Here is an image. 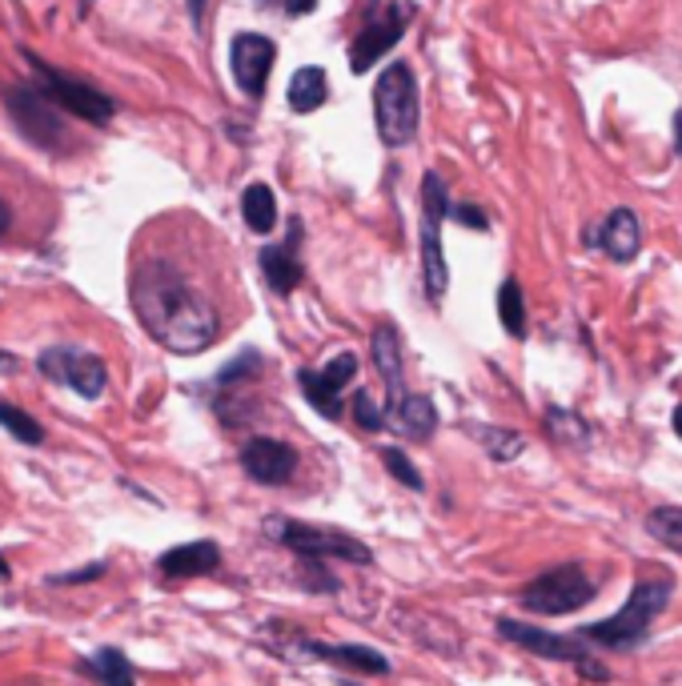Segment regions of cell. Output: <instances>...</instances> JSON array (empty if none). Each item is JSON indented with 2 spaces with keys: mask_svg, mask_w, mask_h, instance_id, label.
I'll return each instance as SVG.
<instances>
[{
  "mask_svg": "<svg viewBox=\"0 0 682 686\" xmlns=\"http://www.w3.org/2000/svg\"><path fill=\"white\" fill-rule=\"evenodd\" d=\"M129 301L145 333L169 354L193 357L217 342L221 318L213 301L169 261H145L132 269Z\"/></svg>",
  "mask_w": 682,
  "mask_h": 686,
  "instance_id": "obj_1",
  "label": "cell"
},
{
  "mask_svg": "<svg viewBox=\"0 0 682 686\" xmlns=\"http://www.w3.org/2000/svg\"><path fill=\"white\" fill-rule=\"evenodd\" d=\"M265 538L281 543L286 550H294L298 558L309 562H358V566H374V550L353 538V534L338 530V526H313V522H298V518H281V514H269L262 522Z\"/></svg>",
  "mask_w": 682,
  "mask_h": 686,
  "instance_id": "obj_2",
  "label": "cell"
},
{
  "mask_svg": "<svg viewBox=\"0 0 682 686\" xmlns=\"http://www.w3.org/2000/svg\"><path fill=\"white\" fill-rule=\"evenodd\" d=\"M374 121L377 137L385 149H402L418 137L422 105H418V81L406 61H390L374 85Z\"/></svg>",
  "mask_w": 682,
  "mask_h": 686,
  "instance_id": "obj_3",
  "label": "cell"
},
{
  "mask_svg": "<svg viewBox=\"0 0 682 686\" xmlns=\"http://www.w3.org/2000/svg\"><path fill=\"white\" fill-rule=\"evenodd\" d=\"M674 582L671 578H650V582H639L630 590L627 607L610 614V619L595 622V626H583V639L598 642V646H610V651H627V646H639L647 639L650 622L659 619L667 602H671Z\"/></svg>",
  "mask_w": 682,
  "mask_h": 686,
  "instance_id": "obj_4",
  "label": "cell"
},
{
  "mask_svg": "<svg viewBox=\"0 0 682 686\" xmlns=\"http://www.w3.org/2000/svg\"><path fill=\"white\" fill-rule=\"evenodd\" d=\"M21 56L29 61V68H33L36 89L53 100L61 112L77 117V121H85V125H109L113 117H117V100H113L109 93L93 89L88 81L68 77V73L53 68L49 61H44V56H36L33 49H21Z\"/></svg>",
  "mask_w": 682,
  "mask_h": 686,
  "instance_id": "obj_5",
  "label": "cell"
},
{
  "mask_svg": "<svg viewBox=\"0 0 682 686\" xmlns=\"http://www.w3.org/2000/svg\"><path fill=\"white\" fill-rule=\"evenodd\" d=\"M450 213V193H446V181L438 173H426L422 178V286H426V298L438 306L450 289V269H446V254H441V222Z\"/></svg>",
  "mask_w": 682,
  "mask_h": 686,
  "instance_id": "obj_6",
  "label": "cell"
},
{
  "mask_svg": "<svg viewBox=\"0 0 682 686\" xmlns=\"http://www.w3.org/2000/svg\"><path fill=\"white\" fill-rule=\"evenodd\" d=\"M4 109H9L17 133H21L29 144H36V149H44V153H65L68 149L65 112L56 109L41 89L12 85V89L4 93Z\"/></svg>",
  "mask_w": 682,
  "mask_h": 686,
  "instance_id": "obj_7",
  "label": "cell"
},
{
  "mask_svg": "<svg viewBox=\"0 0 682 686\" xmlns=\"http://www.w3.org/2000/svg\"><path fill=\"white\" fill-rule=\"evenodd\" d=\"M590 598H595V582L586 578L578 562L554 566V570H546V575L522 587V607L534 610V614H574Z\"/></svg>",
  "mask_w": 682,
  "mask_h": 686,
  "instance_id": "obj_8",
  "label": "cell"
},
{
  "mask_svg": "<svg viewBox=\"0 0 682 686\" xmlns=\"http://www.w3.org/2000/svg\"><path fill=\"white\" fill-rule=\"evenodd\" d=\"M498 634L507 642H514V646H522V651L539 654V658L578 666V671H583L586 678H595V683H606V678H610V671H606L603 663H595L574 639H562V634H551V631H542V626H530V622H514V619H498Z\"/></svg>",
  "mask_w": 682,
  "mask_h": 686,
  "instance_id": "obj_9",
  "label": "cell"
},
{
  "mask_svg": "<svg viewBox=\"0 0 682 686\" xmlns=\"http://www.w3.org/2000/svg\"><path fill=\"white\" fill-rule=\"evenodd\" d=\"M36 369H41L49 382L56 386L77 389L81 398L97 401L109 386V374H105V362L88 350H77V345H49L41 357H36Z\"/></svg>",
  "mask_w": 682,
  "mask_h": 686,
  "instance_id": "obj_10",
  "label": "cell"
},
{
  "mask_svg": "<svg viewBox=\"0 0 682 686\" xmlns=\"http://www.w3.org/2000/svg\"><path fill=\"white\" fill-rule=\"evenodd\" d=\"M414 21V4H394V9L385 12V17H377V21H370L362 29V33L353 36L350 45V73L353 77H362V73H370V68L382 61L390 49L406 36V24Z\"/></svg>",
  "mask_w": 682,
  "mask_h": 686,
  "instance_id": "obj_11",
  "label": "cell"
},
{
  "mask_svg": "<svg viewBox=\"0 0 682 686\" xmlns=\"http://www.w3.org/2000/svg\"><path fill=\"white\" fill-rule=\"evenodd\" d=\"M277 65V45L262 33H237L230 45V68L237 89L249 100L265 97V85H269V73Z\"/></svg>",
  "mask_w": 682,
  "mask_h": 686,
  "instance_id": "obj_12",
  "label": "cell"
},
{
  "mask_svg": "<svg viewBox=\"0 0 682 686\" xmlns=\"http://www.w3.org/2000/svg\"><path fill=\"white\" fill-rule=\"evenodd\" d=\"M353 377H358V354H338L321 369H301L298 386L321 418L338 421L341 418V389L350 386Z\"/></svg>",
  "mask_w": 682,
  "mask_h": 686,
  "instance_id": "obj_13",
  "label": "cell"
},
{
  "mask_svg": "<svg viewBox=\"0 0 682 686\" xmlns=\"http://www.w3.org/2000/svg\"><path fill=\"white\" fill-rule=\"evenodd\" d=\"M237 462L257 486H286L289 478L298 474V450L281 442V438H265V433H257L242 446Z\"/></svg>",
  "mask_w": 682,
  "mask_h": 686,
  "instance_id": "obj_14",
  "label": "cell"
},
{
  "mask_svg": "<svg viewBox=\"0 0 682 686\" xmlns=\"http://www.w3.org/2000/svg\"><path fill=\"white\" fill-rule=\"evenodd\" d=\"M298 242H301V225L294 222L289 225L286 245H262V254H257L265 286L274 289L277 298H289V293L306 281V269H301V257H298Z\"/></svg>",
  "mask_w": 682,
  "mask_h": 686,
  "instance_id": "obj_15",
  "label": "cell"
},
{
  "mask_svg": "<svg viewBox=\"0 0 682 686\" xmlns=\"http://www.w3.org/2000/svg\"><path fill=\"white\" fill-rule=\"evenodd\" d=\"M370 357H374L377 374H382L385 389H390V401H385V418L402 406V398H406V366H402V342H397V330L394 325H377L374 333H370Z\"/></svg>",
  "mask_w": 682,
  "mask_h": 686,
  "instance_id": "obj_16",
  "label": "cell"
},
{
  "mask_svg": "<svg viewBox=\"0 0 682 686\" xmlns=\"http://www.w3.org/2000/svg\"><path fill=\"white\" fill-rule=\"evenodd\" d=\"M221 566V546L201 538V543H181L157 558V575L169 582H185V578H205Z\"/></svg>",
  "mask_w": 682,
  "mask_h": 686,
  "instance_id": "obj_17",
  "label": "cell"
},
{
  "mask_svg": "<svg viewBox=\"0 0 682 686\" xmlns=\"http://www.w3.org/2000/svg\"><path fill=\"white\" fill-rule=\"evenodd\" d=\"M298 651L309 658H321V663H338L350 666L358 675H390V658L377 654L374 646H358V642H313V639H298Z\"/></svg>",
  "mask_w": 682,
  "mask_h": 686,
  "instance_id": "obj_18",
  "label": "cell"
},
{
  "mask_svg": "<svg viewBox=\"0 0 682 686\" xmlns=\"http://www.w3.org/2000/svg\"><path fill=\"white\" fill-rule=\"evenodd\" d=\"M590 242L603 245V254H610L615 261H635L642 249V225L630 210H615L590 233Z\"/></svg>",
  "mask_w": 682,
  "mask_h": 686,
  "instance_id": "obj_19",
  "label": "cell"
},
{
  "mask_svg": "<svg viewBox=\"0 0 682 686\" xmlns=\"http://www.w3.org/2000/svg\"><path fill=\"white\" fill-rule=\"evenodd\" d=\"M385 421H394L397 433H406L414 442H426V438H434V430H438V406H434L426 394H406L402 406Z\"/></svg>",
  "mask_w": 682,
  "mask_h": 686,
  "instance_id": "obj_20",
  "label": "cell"
},
{
  "mask_svg": "<svg viewBox=\"0 0 682 686\" xmlns=\"http://www.w3.org/2000/svg\"><path fill=\"white\" fill-rule=\"evenodd\" d=\"M326 100H330V77H326V68L306 65L289 77V109L294 112H301V117H306V112H318Z\"/></svg>",
  "mask_w": 682,
  "mask_h": 686,
  "instance_id": "obj_21",
  "label": "cell"
},
{
  "mask_svg": "<svg viewBox=\"0 0 682 686\" xmlns=\"http://www.w3.org/2000/svg\"><path fill=\"white\" fill-rule=\"evenodd\" d=\"M77 671L88 678H97V686H137L132 663L117 651V646H100V651H93V658H81Z\"/></svg>",
  "mask_w": 682,
  "mask_h": 686,
  "instance_id": "obj_22",
  "label": "cell"
},
{
  "mask_svg": "<svg viewBox=\"0 0 682 686\" xmlns=\"http://www.w3.org/2000/svg\"><path fill=\"white\" fill-rule=\"evenodd\" d=\"M242 217L245 225L254 233H274L277 225V197H274V189L265 185V181H254V185L245 189L242 193Z\"/></svg>",
  "mask_w": 682,
  "mask_h": 686,
  "instance_id": "obj_23",
  "label": "cell"
},
{
  "mask_svg": "<svg viewBox=\"0 0 682 686\" xmlns=\"http://www.w3.org/2000/svg\"><path fill=\"white\" fill-rule=\"evenodd\" d=\"M470 433L486 446V454L494 458L498 465L514 462V458L526 450V438L518 430H507V426H470Z\"/></svg>",
  "mask_w": 682,
  "mask_h": 686,
  "instance_id": "obj_24",
  "label": "cell"
},
{
  "mask_svg": "<svg viewBox=\"0 0 682 686\" xmlns=\"http://www.w3.org/2000/svg\"><path fill=\"white\" fill-rule=\"evenodd\" d=\"M498 318H502V330L510 337H526V301H522V286H518V277H507L502 289H498Z\"/></svg>",
  "mask_w": 682,
  "mask_h": 686,
  "instance_id": "obj_25",
  "label": "cell"
},
{
  "mask_svg": "<svg viewBox=\"0 0 682 686\" xmlns=\"http://www.w3.org/2000/svg\"><path fill=\"white\" fill-rule=\"evenodd\" d=\"M647 530L654 543L682 554V506H659L647 514Z\"/></svg>",
  "mask_w": 682,
  "mask_h": 686,
  "instance_id": "obj_26",
  "label": "cell"
},
{
  "mask_svg": "<svg viewBox=\"0 0 682 686\" xmlns=\"http://www.w3.org/2000/svg\"><path fill=\"white\" fill-rule=\"evenodd\" d=\"M0 426L17 438V442H24V446H41L44 442V426L41 421L33 418V414H24V410H17V406H9V401H0Z\"/></svg>",
  "mask_w": 682,
  "mask_h": 686,
  "instance_id": "obj_27",
  "label": "cell"
},
{
  "mask_svg": "<svg viewBox=\"0 0 682 686\" xmlns=\"http://www.w3.org/2000/svg\"><path fill=\"white\" fill-rule=\"evenodd\" d=\"M382 462H385V470H390V478H397V482H402L406 490H426V482H422V474H418V465L409 462L406 450L390 446V450H382Z\"/></svg>",
  "mask_w": 682,
  "mask_h": 686,
  "instance_id": "obj_28",
  "label": "cell"
},
{
  "mask_svg": "<svg viewBox=\"0 0 682 686\" xmlns=\"http://www.w3.org/2000/svg\"><path fill=\"white\" fill-rule=\"evenodd\" d=\"M262 354H257V350H242V354L233 357L230 366L221 369L217 374V386H237V382H249V377H257L262 374Z\"/></svg>",
  "mask_w": 682,
  "mask_h": 686,
  "instance_id": "obj_29",
  "label": "cell"
},
{
  "mask_svg": "<svg viewBox=\"0 0 682 686\" xmlns=\"http://www.w3.org/2000/svg\"><path fill=\"white\" fill-rule=\"evenodd\" d=\"M353 418H358V426H362L365 433L385 430V410L374 401V394H365V389L353 394Z\"/></svg>",
  "mask_w": 682,
  "mask_h": 686,
  "instance_id": "obj_30",
  "label": "cell"
},
{
  "mask_svg": "<svg viewBox=\"0 0 682 686\" xmlns=\"http://www.w3.org/2000/svg\"><path fill=\"white\" fill-rule=\"evenodd\" d=\"M105 570H109L105 562H88V566H81V570H65V575H53V578H49V587H88V582L105 578Z\"/></svg>",
  "mask_w": 682,
  "mask_h": 686,
  "instance_id": "obj_31",
  "label": "cell"
},
{
  "mask_svg": "<svg viewBox=\"0 0 682 686\" xmlns=\"http://www.w3.org/2000/svg\"><path fill=\"white\" fill-rule=\"evenodd\" d=\"M446 217H454L458 225H466V229H490V217H486L478 205H470V201H462V205H450V213Z\"/></svg>",
  "mask_w": 682,
  "mask_h": 686,
  "instance_id": "obj_32",
  "label": "cell"
},
{
  "mask_svg": "<svg viewBox=\"0 0 682 686\" xmlns=\"http://www.w3.org/2000/svg\"><path fill=\"white\" fill-rule=\"evenodd\" d=\"M318 9V0H286V12L289 17H306V12Z\"/></svg>",
  "mask_w": 682,
  "mask_h": 686,
  "instance_id": "obj_33",
  "label": "cell"
},
{
  "mask_svg": "<svg viewBox=\"0 0 682 686\" xmlns=\"http://www.w3.org/2000/svg\"><path fill=\"white\" fill-rule=\"evenodd\" d=\"M205 4L210 0H189V21H193V29H201V21H205Z\"/></svg>",
  "mask_w": 682,
  "mask_h": 686,
  "instance_id": "obj_34",
  "label": "cell"
},
{
  "mask_svg": "<svg viewBox=\"0 0 682 686\" xmlns=\"http://www.w3.org/2000/svg\"><path fill=\"white\" fill-rule=\"evenodd\" d=\"M12 229V210H9V201L0 197V237Z\"/></svg>",
  "mask_w": 682,
  "mask_h": 686,
  "instance_id": "obj_35",
  "label": "cell"
},
{
  "mask_svg": "<svg viewBox=\"0 0 682 686\" xmlns=\"http://www.w3.org/2000/svg\"><path fill=\"white\" fill-rule=\"evenodd\" d=\"M674 153L682 157V105H679V112H674Z\"/></svg>",
  "mask_w": 682,
  "mask_h": 686,
  "instance_id": "obj_36",
  "label": "cell"
},
{
  "mask_svg": "<svg viewBox=\"0 0 682 686\" xmlns=\"http://www.w3.org/2000/svg\"><path fill=\"white\" fill-rule=\"evenodd\" d=\"M12 366H17V357H12V354H4V350H0V369H12Z\"/></svg>",
  "mask_w": 682,
  "mask_h": 686,
  "instance_id": "obj_37",
  "label": "cell"
},
{
  "mask_svg": "<svg viewBox=\"0 0 682 686\" xmlns=\"http://www.w3.org/2000/svg\"><path fill=\"white\" fill-rule=\"evenodd\" d=\"M12 578V570H9V562H4V554H0V582H9Z\"/></svg>",
  "mask_w": 682,
  "mask_h": 686,
  "instance_id": "obj_38",
  "label": "cell"
},
{
  "mask_svg": "<svg viewBox=\"0 0 682 686\" xmlns=\"http://www.w3.org/2000/svg\"><path fill=\"white\" fill-rule=\"evenodd\" d=\"M674 433H679V438H682V406H679V410H674Z\"/></svg>",
  "mask_w": 682,
  "mask_h": 686,
  "instance_id": "obj_39",
  "label": "cell"
},
{
  "mask_svg": "<svg viewBox=\"0 0 682 686\" xmlns=\"http://www.w3.org/2000/svg\"><path fill=\"white\" fill-rule=\"evenodd\" d=\"M341 686H358V683H341Z\"/></svg>",
  "mask_w": 682,
  "mask_h": 686,
  "instance_id": "obj_40",
  "label": "cell"
}]
</instances>
